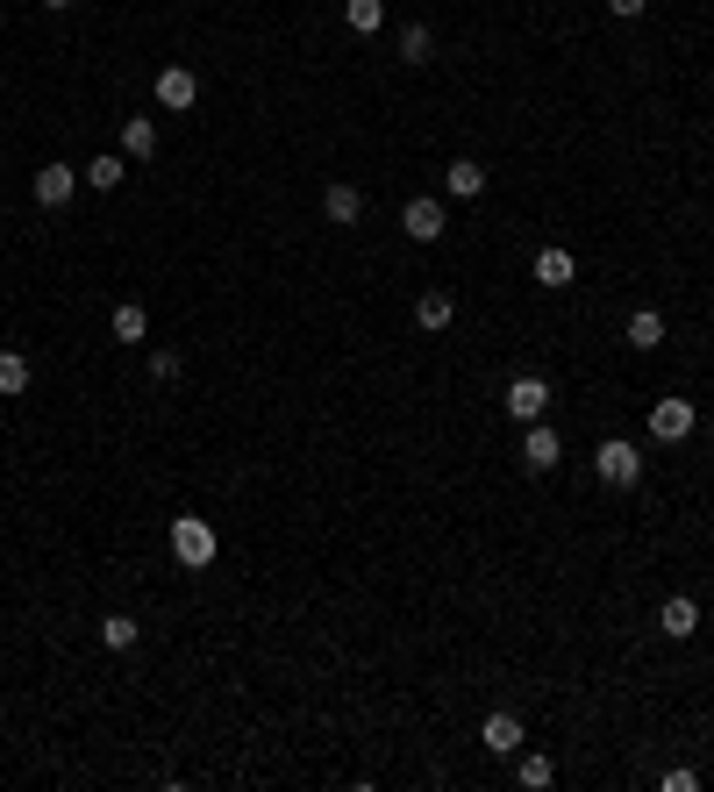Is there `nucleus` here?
Returning a JSON list of instances; mask_svg holds the SVG:
<instances>
[{
  "mask_svg": "<svg viewBox=\"0 0 714 792\" xmlns=\"http://www.w3.org/2000/svg\"><path fill=\"white\" fill-rule=\"evenodd\" d=\"M0 393H8V400H22V393H29V357H22V350H0Z\"/></svg>",
  "mask_w": 714,
  "mask_h": 792,
  "instance_id": "obj_18",
  "label": "nucleus"
},
{
  "mask_svg": "<svg viewBox=\"0 0 714 792\" xmlns=\"http://www.w3.org/2000/svg\"><path fill=\"white\" fill-rule=\"evenodd\" d=\"M401 228H407L415 243H436V236H444V201H429V193H415V201L401 207Z\"/></svg>",
  "mask_w": 714,
  "mask_h": 792,
  "instance_id": "obj_6",
  "label": "nucleus"
},
{
  "mask_svg": "<svg viewBox=\"0 0 714 792\" xmlns=\"http://www.w3.org/2000/svg\"><path fill=\"white\" fill-rule=\"evenodd\" d=\"M215 550H222V543H215V528H207L201 514H179V522H172V557L187 571H207V565H215Z\"/></svg>",
  "mask_w": 714,
  "mask_h": 792,
  "instance_id": "obj_1",
  "label": "nucleus"
},
{
  "mask_svg": "<svg viewBox=\"0 0 714 792\" xmlns=\"http://www.w3.org/2000/svg\"><path fill=\"white\" fill-rule=\"evenodd\" d=\"M594 471H600L607 485H636V479H643V450H636L629 436H607V443L594 450Z\"/></svg>",
  "mask_w": 714,
  "mask_h": 792,
  "instance_id": "obj_2",
  "label": "nucleus"
},
{
  "mask_svg": "<svg viewBox=\"0 0 714 792\" xmlns=\"http://www.w3.org/2000/svg\"><path fill=\"white\" fill-rule=\"evenodd\" d=\"M572 271H579V265H572V250H543L536 257V286H572Z\"/></svg>",
  "mask_w": 714,
  "mask_h": 792,
  "instance_id": "obj_20",
  "label": "nucleus"
},
{
  "mask_svg": "<svg viewBox=\"0 0 714 792\" xmlns=\"http://www.w3.org/2000/svg\"><path fill=\"white\" fill-rule=\"evenodd\" d=\"M444 186L458 193V201H479V193H486V164H472V158H458V164H450V172H444Z\"/></svg>",
  "mask_w": 714,
  "mask_h": 792,
  "instance_id": "obj_13",
  "label": "nucleus"
},
{
  "mask_svg": "<svg viewBox=\"0 0 714 792\" xmlns=\"http://www.w3.org/2000/svg\"><path fill=\"white\" fill-rule=\"evenodd\" d=\"M514 779H522L529 792H543V785H551V779H557V764H551V757H536V750H529V757H522V750H514Z\"/></svg>",
  "mask_w": 714,
  "mask_h": 792,
  "instance_id": "obj_19",
  "label": "nucleus"
},
{
  "mask_svg": "<svg viewBox=\"0 0 714 792\" xmlns=\"http://www.w3.org/2000/svg\"><path fill=\"white\" fill-rule=\"evenodd\" d=\"M500 407H508V415H514V421L529 429V421H543V415H551V386H543L536 372H522V378H508V393H500Z\"/></svg>",
  "mask_w": 714,
  "mask_h": 792,
  "instance_id": "obj_3",
  "label": "nucleus"
},
{
  "mask_svg": "<svg viewBox=\"0 0 714 792\" xmlns=\"http://www.w3.org/2000/svg\"><path fill=\"white\" fill-rule=\"evenodd\" d=\"M429 51H436V36H429L422 22H407V29H401V57H407V65H429Z\"/></svg>",
  "mask_w": 714,
  "mask_h": 792,
  "instance_id": "obj_22",
  "label": "nucleus"
},
{
  "mask_svg": "<svg viewBox=\"0 0 714 792\" xmlns=\"http://www.w3.org/2000/svg\"><path fill=\"white\" fill-rule=\"evenodd\" d=\"M450 314H458V308H450V293H422L415 300V329H450Z\"/></svg>",
  "mask_w": 714,
  "mask_h": 792,
  "instance_id": "obj_21",
  "label": "nucleus"
},
{
  "mask_svg": "<svg viewBox=\"0 0 714 792\" xmlns=\"http://www.w3.org/2000/svg\"><path fill=\"white\" fill-rule=\"evenodd\" d=\"M121 172H129V158H121V150H108V158H94V164H79V179H86V186H100V193H115Z\"/></svg>",
  "mask_w": 714,
  "mask_h": 792,
  "instance_id": "obj_12",
  "label": "nucleus"
},
{
  "mask_svg": "<svg viewBox=\"0 0 714 792\" xmlns=\"http://www.w3.org/2000/svg\"><path fill=\"white\" fill-rule=\"evenodd\" d=\"M43 8H51V14H72V8H79V0H43Z\"/></svg>",
  "mask_w": 714,
  "mask_h": 792,
  "instance_id": "obj_26",
  "label": "nucleus"
},
{
  "mask_svg": "<svg viewBox=\"0 0 714 792\" xmlns=\"http://www.w3.org/2000/svg\"><path fill=\"white\" fill-rule=\"evenodd\" d=\"M557 457H565V443H557V429H543V421H529V436H522V464H529V471H551Z\"/></svg>",
  "mask_w": 714,
  "mask_h": 792,
  "instance_id": "obj_10",
  "label": "nucleus"
},
{
  "mask_svg": "<svg viewBox=\"0 0 714 792\" xmlns=\"http://www.w3.org/2000/svg\"><path fill=\"white\" fill-rule=\"evenodd\" d=\"M693 421H701V407H693V400H658V407H650V436H658V443H686Z\"/></svg>",
  "mask_w": 714,
  "mask_h": 792,
  "instance_id": "obj_4",
  "label": "nucleus"
},
{
  "mask_svg": "<svg viewBox=\"0 0 714 792\" xmlns=\"http://www.w3.org/2000/svg\"><path fill=\"white\" fill-rule=\"evenodd\" d=\"M479 742H486V750H493V757H514V750H522V742H529V728H522V714H486V728H479Z\"/></svg>",
  "mask_w": 714,
  "mask_h": 792,
  "instance_id": "obj_7",
  "label": "nucleus"
},
{
  "mask_svg": "<svg viewBox=\"0 0 714 792\" xmlns=\"http://www.w3.org/2000/svg\"><path fill=\"white\" fill-rule=\"evenodd\" d=\"M621 336H629L636 350H658V343H664V314H658V308H636V314H629V329H621Z\"/></svg>",
  "mask_w": 714,
  "mask_h": 792,
  "instance_id": "obj_15",
  "label": "nucleus"
},
{
  "mask_svg": "<svg viewBox=\"0 0 714 792\" xmlns=\"http://www.w3.org/2000/svg\"><path fill=\"white\" fill-rule=\"evenodd\" d=\"M150 94H158V108H164V115H187L193 100H201V79H193L187 65H164V72H158V86H150Z\"/></svg>",
  "mask_w": 714,
  "mask_h": 792,
  "instance_id": "obj_5",
  "label": "nucleus"
},
{
  "mask_svg": "<svg viewBox=\"0 0 714 792\" xmlns=\"http://www.w3.org/2000/svg\"><path fill=\"white\" fill-rule=\"evenodd\" d=\"M108 329H115V343H143L150 336V314L136 308V300H121V308L108 314Z\"/></svg>",
  "mask_w": 714,
  "mask_h": 792,
  "instance_id": "obj_14",
  "label": "nucleus"
},
{
  "mask_svg": "<svg viewBox=\"0 0 714 792\" xmlns=\"http://www.w3.org/2000/svg\"><path fill=\"white\" fill-rule=\"evenodd\" d=\"M72 179H79L72 164H43V172H36V201L43 207H65L72 201Z\"/></svg>",
  "mask_w": 714,
  "mask_h": 792,
  "instance_id": "obj_11",
  "label": "nucleus"
},
{
  "mask_svg": "<svg viewBox=\"0 0 714 792\" xmlns=\"http://www.w3.org/2000/svg\"><path fill=\"white\" fill-rule=\"evenodd\" d=\"M322 215H329V222H358V215H364V193H358V186H343V179H337V186L322 193Z\"/></svg>",
  "mask_w": 714,
  "mask_h": 792,
  "instance_id": "obj_16",
  "label": "nucleus"
},
{
  "mask_svg": "<svg viewBox=\"0 0 714 792\" xmlns=\"http://www.w3.org/2000/svg\"><path fill=\"white\" fill-rule=\"evenodd\" d=\"M136 635H143V629H136L129 614H108V621H100V643H108V650H136Z\"/></svg>",
  "mask_w": 714,
  "mask_h": 792,
  "instance_id": "obj_23",
  "label": "nucleus"
},
{
  "mask_svg": "<svg viewBox=\"0 0 714 792\" xmlns=\"http://www.w3.org/2000/svg\"><path fill=\"white\" fill-rule=\"evenodd\" d=\"M343 22H351L358 36H379V29H386V0H343Z\"/></svg>",
  "mask_w": 714,
  "mask_h": 792,
  "instance_id": "obj_17",
  "label": "nucleus"
},
{
  "mask_svg": "<svg viewBox=\"0 0 714 792\" xmlns=\"http://www.w3.org/2000/svg\"><path fill=\"white\" fill-rule=\"evenodd\" d=\"M693 629H701V600H686V592H672V600L658 607V635H672V643H686Z\"/></svg>",
  "mask_w": 714,
  "mask_h": 792,
  "instance_id": "obj_8",
  "label": "nucleus"
},
{
  "mask_svg": "<svg viewBox=\"0 0 714 792\" xmlns=\"http://www.w3.org/2000/svg\"><path fill=\"white\" fill-rule=\"evenodd\" d=\"M643 8H650V0H607V14H621V22H636Z\"/></svg>",
  "mask_w": 714,
  "mask_h": 792,
  "instance_id": "obj_25",
  "label": "nucleus"
},
{
  "mask_svg": "<svg viewBox=\"0 0 714 792\" xmlns=\"http://www.w3.org/2000/svg\"><path fill=\"white\" fill-rule=\"evenodd\" d=\"M150 378H179V350H150Z\"/></svg>",
  "mask_w": 714,
  "mask_h": 792,
  "instance_id": "obj_24",
  "label": "nucleus"
},
{
  "mask_svg": "<svg viewBox=\"0 0 714 792\" xmlns=\"http://www.w3.org/2000/svg\"><path fill=\"white\" fill-rule=\"evenodd\" d=\"M121 158H158V121L150 115H121Z\"/></svg>",
  "mask_w": 714,
  "mask_h": 792,
  "instance_id": "obj_9",
  "label": "nucleus"
}]
</instances>
